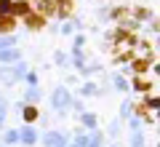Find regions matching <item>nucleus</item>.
Returning a JSON list of instances; mask_svg holds the SVG:
<instances>
[{"instance_id": "obj_4", "label": "nucleus", "mask_w": 160, "mask_h": 147, "mask_svg": "<svg viewBox=\"0 0 160 147\" xmlns=\"http://www.w3.org/2000/svg\"><path fill=\"white\" fill-rule=\"evenodd\" d=\"M0 62H3V64L22 62V51H19V48H6V51H0Z\"/></svg>"}, {"instance_id": "obj_7", "label": "nucleus", "mask_w": 160, "mask_h": 147, "mask_svg": "<svg viewBox=\"0 0 160 147\" xmlns=\"http://www.w3.org/2000/svg\"><path fill=\"white\" fill-rule=\"evenodd\" d=\"M46 24V16H40V13H32V16H27V27L29 29H40Z\"/></svg>"}, {"instance_id": "obj_28", "label": "nucleus", "mask_w": 160, "mask_h": 147, "mask_svg": "<svg viewBox=\"0 0 160 147\" xmlns=\"http://www.w3.org/2000/svg\"><path fill=\"white\" fill-rule=\"evenodd\" d=\"M112 147H118V144H112Z\"/></svg>"}, {"instance_id": "obj_6", "label": "nucleus", "mask_w": 160, "mask_h": 147, "mask_svg": "<svg viewBox=\"0 0 160 147\" xmlns=\"http://www.w3.org/2000/svg\"><path fill=\"white\" fill-rule=\"evenodd\" d=\"M133 88L142 91V94H147V91H152V80H144V78H133Z\"/></svg>"}, {"instance_id": "obj_12", "label": "nucleus", "mask_w": 160, "mask_h": 147, "mask_svg": "<svg viewBox=\"0 0 160 147\" xmlns=\"http://www.w3.org/2000/svg\"><path fill=\"white\" fill-rule=\"evenodd\" d=\"M13 45H16V38H13V35H0V51L13 48Z\"/></svg>"}, {"instance_id": "obj_2", "label": "nucleus", "mask_w": 160, "mask_h": 147, "mask_svg": "<svg viewBox=\"0 0 160 147\" xmlns=\"http://www.w3.org/2000/svg\"><path fill=\"white\" fill-rule=\"evenodd\" d=\"M64 134H59V131H46L43 134V147H64Z\"/></svg>"}, {"instance_id": "obj_13", "label": "nucleus", "mask_w": 160, "mask_h": 147, "mask_svg": "<svg viewBox=\"0 0 160 147\" xmlns=\"http://www.w3.org/2000/svg\"><path fill=\"white\" fill-rule=\"evenodd\" d=\"M16 27V22H13V16H0V32H8V29Z\"/></svg>"}, {"instance_id": "obj_25", "label": "nucleus", "mask_w": 160, "mask_h": 147, "mask_svg": "<svg viewBox=\"0 0 160 147\" xmlns=\"http://www.w3.org/2000/svg\"><path fill=\"white\" fill-rule=\"evenodd\" d=\"M72 29H75L72 22H69V24H62V32H64V35H72Z\"/></svg>"}, {"instance_id": "obj_16", "label": "nucleus", "mask_w": 160, "mask_h": 147, "mask_svg": "<svg viewBox=\"0 0 160 147\" xmlns=\"http://www.w3.org/2000/svg\"><path fill=\"white\" fill-rule=\"evenodd\" d=\"M147 67H149V59H136V62H133V72H147Z\"/></svg>"}, {"instance_id": "obj_1", "label": "nucleus", "mask_w": 160, "mask_h": 147, "mask_svg": "<svg viewBox=\"0 0 160 147\" xmlns=\"http://www.w3.org/2000/svg\"><path fill=\"white\" fill-rule=\"evenodd\" d=\"M51 104H53V110H56L59 115H64L69 107H72V96H69V88L59 86V88L53 91V96H51Z\"/></svg>"}, {"instance_id": "obj_3", "label": "nucleus", "mask_w": 160, "mask_h": 147, "mask_svg": "<svg viewBox=\"0 0 160 147\" xmlns=\"http://www.w3.org/2000/svg\"><path fill=\"white\" fill-rule=\"evenodd\" d=\"M19 142H22V144H35V142H38V134H35V129L32 126H24L22 131H19Z\"/></svg>"}, {"instance_id": "obj_21", "label": "nucleus", "mask_w": 160, "mask_h": 147, "mask_svg": "<svg viewBox=\"0 0 160 147\" xmlns=\"http://www.w3.org/2000/svg\"><path fill=\"white\" fill-rule=\"evenodd\" d=\"M131 113H133L131 102H123V104H120V118H131Z\"/></svg>"}, {"instance_id": "obj_19", "label": "nucleus", "mask_w": 160, "mask_h": 147, "mask_svg": "<svg viewBox=\"0 0 160 147\" xmlns=\"http://www.w3.org/2000/svg\"><path fill=\"white\" fill-rule=\"evenodd\" d=\"M6 110H8V102H6V96H0V126H3V120H6Z\"/></svg>"}, {"instance_id": "obj_9", "label": "nucleus", "mask_w": 160, "mask_h": 147, "mask_svg": "<svg viewBox=\"0 0 160 147\" xmlns=\"http://www.w3.org/2000/svg\"><path fill=\"white\" fill-rule=\"evenodd\" d=\"M112 83H115V88H118V91H128V88H131V83H128L123 75H112Z\"/></svg>"}, {"instance_id": "obj_27", "label": "nucleus", "mask_w": 160, "mask_h": 147, "mask_svg": "<svg viewBox=\"0 0 160 147\" xmlns=\"http://www.w3.org/2000/svg\"><path fill=\"white\" fill-rule=\"evenodd\" d=\"M69 147H75V144H69Z\"/></svg>"}, {"instance_id": "obj_10", "label": "nucleus", "mask_w": 160, "mask_h": 147, "mask_svg": "<svg viewBox=\"0 0 160 147\" xmlns=\"http://www.w3.org/2000/svg\"><path fill=\"white\" fill-rule=\"evenodd\" d=\"M80 120H83V126H86V129H96V115H93V113H83V115H80Z\"/></svg>"}, {"instance_id": "obj_15", "label": "nucleus", "mask_w": 160, "mask_h": 147, "mask_svg": "<svg viewBox=\"0 0 160 147\" xmlns=\"http://www.w3.org/2000/svg\"><path fill=\"white\" fill-rule=\"evenodd\" d=\"M3 142L6 144H13V142H19V129H8L6 136H3Z\"/></svg>"}, {"instance_id": "obj_11", "label": "nucleus", "mask_w": 160, "mask_h": 147, "mask_svg": "<svg viewBox=\"0 0 160 147\" xmlns=\"http://www.w3.org/2000/svg\"><path fill=\"white\" fill-rule=\"evenodd\" d=\"M11 13H22V16H27V13H29L27 0H22V3H11Z\"/></svg>"}, {"instance_id": "obj_18", "label": "nucleus", "mask_w": 160, "mask_h": 147, "mask_svg": "<svg viewBox=\"0 0 160 147\" xmlns=\"http://www.w3.org/2000/svg\"><path fill=\"white\" fill-rule=\"evenodd\" d=\"M11 3L13 0H0V16H8L11 13Z\"/></svg>"}, {"instance_id": "obj_14", "label": "nucleus", "mask_w": 160, "mask_h": 147, "mask_svg": "<svg viewBox=\"0 0 160 147\" xmlns=\"http://www.w3.org/2000/svg\"><path fill=\"white\" fill-rule=\"evenodd\" d=\"M40 99V91H38V86H32V88H27V94H24V102H38ZM22 102V104H24Z\"/></svg>"}, {"instance_id": "obj_22", "label": "nucleus", "mask_w": 160, "mask_h": 147, "mask_svg": "<svg viewBox=\"0 0 160 147\" xmlns=\"http://www.w3.org/2000/svg\"><path fill=\"white\" fill-rule=\"evenodd\" d=\"M88 144H91V147H99V144H102V131H96V129H93L91 142H88Z\"/></svg>"}, {"instance_id": "obj_23", "label": "nucleus", "mask_w": 160, "mask_h": 147, "mask_svg": "<svg viewBox=\"0 0 160 147\" xmlns=\"http://www.w3.org/2000/svg\"><path fill=\"white\" fill-rule=\"evenodd\" d=\"M107 134H109V136H118V134H120V123H118V120L109 123V131H107Z\"/></svg>"}, {"instance_id": "obj_5", "label": "nucleus", "mask_w": 160, "mask_h": 147, "mask_svg": "<svg viewBox=\"0 0 160 147\" xmlns=\"http://www.w3.org/2000/svg\"><path fill=\"white\" fill-rule=\"evenodd\" d=\"M22 115H24V120H27V123H35V120L40 118L38 107H29V104H24V107H22Z\"/></svg>"}, {"instance_id": "obj_20", "label": "nucleus", "mask_w": 160, "mask_h": 147, "mask_svg": "<svg viewBox=\"0 0 160 147\" xmlns=\"http://www.w3.org/2000/svg\"><path fill=\"white\" fill-rule=\"evenodd\" d=\"M53 62H56L59 67H67V64H69V59L64 56V51H56V56H53Z\"/></svg>"}, {"instance_id": "obj_24", "label": "nucleus", "mask_w": 160, "mask_h": 147, "mask_svg": "<svg viewBox=\"0 0 160 147\" xmlns=\"http://www.w3.org/2000/svg\"><path fill=\"white\" fill-rule=\"evenodd\" d=\"M147 107L158 110V96H147Z\"/></svg>"}, {"instance_id": "obj_8", "label": "nucleus", "mask_w": 160, "mask_h": 147, "mask_svg": "<svg viewBox=\"0 0 160 147\" xmlns=\"http://www.w3.org/2000/svg\"><path fill=\"white\" fill-rule=\"evenodd\" d=\"M80 94H83V96H96V94H99V86L88 80V83H83V86H80Z\"/></svg>"}, {"instance_id": "obj_17", "label": "nucleus", "mask_w": 160, "mask_h": 147, "mask_svg": "<svg viewBox=\"0 0 160 147\" xmlns=\"http://www.w3.org/2000/svg\"><path fill=\"white\" fill-rule=\"evenodd\" d=\"M131 147H144V134H142V131H133V136H131Z\"/></svg>"}, {"instance_id": "obj_26", "label": "nucleus", "mask_w": 160, "mask_h": 147, "mask_svg": "<svg viewBox=\"0 0 160 147\" xmlns=\"http://www.w3.org/2000/svg\"><path fill=\"white\" fill-rule=\"evenodd\" d=\"M136 16H139V19H147V16H149V11H147V8H139Z\"/></svg>"}]
</instances>
